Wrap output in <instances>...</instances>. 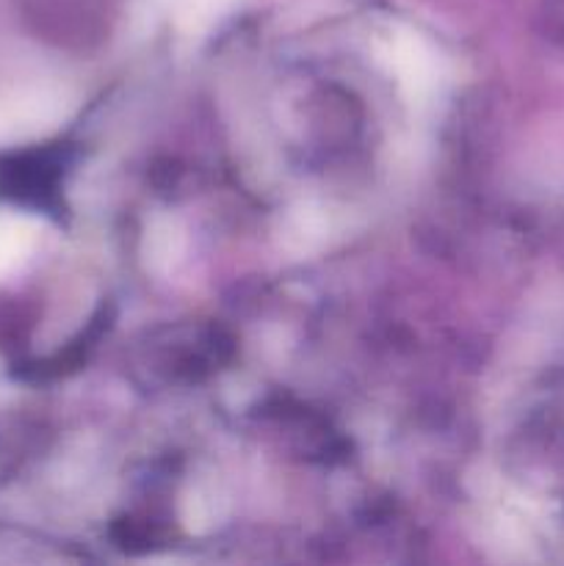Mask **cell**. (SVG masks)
Instances as JSON below:
<instances>
[{
    "mask_svg": "<svg viewBox=\"0 0 564 566\" xmlns=\"http://www.w3.org/2000/svg\"><path fill=\"white\" fill-rule=\"evenodd\" d=\"M72 99L59 86H28L0 99V138L42 136L66 119Z\"/></svg>",
    "mask_w": 564,
    "mask_h": 566,
    "instance_id": "6da1fadb",
    "label": "cell"
},
{
    "mask_svg": "<svg viewBox=\"0 0 564 566\" xmlns=\"http://www.w3.org/2000/svg\"><path fill=\"white\" fill-rule=\"evenodd\" d=\"M385 59L390 64L393 75L398 77V86L407 94L412 103L431 97L437 88V77H440V66H437V55L418 33L398 31L393 33L387 42Z\"/></svg>",
    "mask_w": 564,
    "mask_h": 566,
    "instance_id": "7a4b0ae2",
    "label": "cell"
},
{
    "mask_svg": "<svg viewBox=\"0 0 564 566\" xmlns=\"http://www.w3.org/2000/svg\"><path fill=\"white\" fill-rule=\"evenodd\" d=\"M230 3L232 0H177V25L188 36H197L208 31Z\"/></svg>",
    "mask_w": 564,
    "mask_h": 566,
    "instance_id": "5b68a950",
    "label": "cell"
},
{
    "mask_svg": "<svg viewBox=\"0 0 564 566\" xmlns=\"http://www.w3.org/2000/svg\"><path fill=\"white\" fill-rule=\"evenodd\" d=\"M182 249V235L171 219H155L147 232V263L153 269H169Z\"/></svg>",
    "mask_w": 564,
    "mask_h": 566,
    "instance_id": "277c9868",
    "label": "cell"
},
{
    "mask_svg": "<svg viewBox=\"0 0 564 566\" xmlns=\"http://www.w3.org/2000/svg\"><path fill=\"white\" fill-rule=\"evenodd\" d=\"M39 241V224L31 216L0 213V276L28 260Z\"/></svg>",
    "mask_w": 564,
    "mask_h": 566,
    "instance_id": "3957f363",
    "label": "cell"
}]
</instances>
